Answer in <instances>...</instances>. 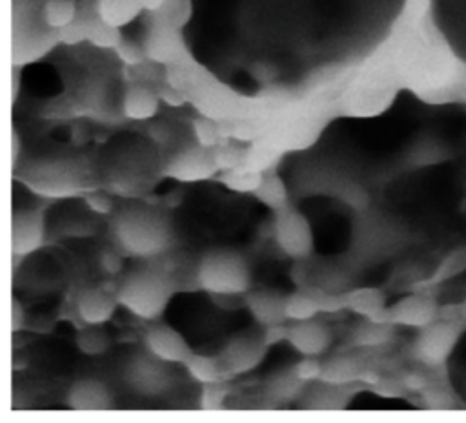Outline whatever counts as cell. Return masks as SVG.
I'll use <instances>...</instances> for the list:
<instances>
[{
	"instance_id": "cell-9",
	"label": "cell",
	"mask_w": 466,
	"mask_h": 423,
	"mask_svg": "<svg viewBox=\"0 0 466 423\" xmlns=\"http://www.w3.org/2000/svg\"><path fill=\"white\" fill-rule=\"evenodd\" d=\"M146 346L157 359L167 363H186L193 354L187 341L167 325L149 328L146 334Z\"/></svg>"
},
{
	"instance_id": "cell-7",
	"label": "cell",
	"mask_w": 466,
	"mask_h": 423,
	"mask_svg": "<svg viewBox=\"0 0 466 423\" xmlns=\"http://www.w3.org/2000/svg\"><path fill=\"white\" fill-rule=\"evenodd\" d=\"M275 241L286 255L293 259L308 257L313 250V233L308 219L291 206L277 210Z\"/></svg>"
},
{
	"instance_id": "cell-34",
	"label": "cell",
	"mask_w": 466,
	"mask_h": 423,
	"mask_svg": "<svg viewBox=\"0 0 466 423\" xmlns=\"http://www.w3.org/2000/svg\"><path fill=\"white\" fill-rule=\"evenodd\" d=\"M24 325V310L16 299H13V332H18Z\"/></svg>"
},
{
	"instance_id": "cell-15",
	"label": "cell",
	"mask_w": 466,
	"mask_h": 423,
	"mask_svg": "<svg viewBox=\"0 0 466 423\" xmlns=\"http://www.w3.org/2000/svg\"><path fill=\"white\" fill-rule=\"evenodd\" d=\"M284 299L280 294L271 292V290H257L246 295V304L253 317L264 325H277L280 323L286 314H284Z\"/></svg>"
},
{
	"instance_id": "cell-12",
	"label": "cell",
	"mask_w": 466,
	"mask_h": 423,
	"mask_svg": "<svg viewBox=\"0 0 466 423\" xmlns=\"http://www.w3.org/2000/svg\"><path fill=\"white\" fill-rule=\"evenodd\" d=\"M67 403L75 410H102L109 407L111 396L107 387L93 377L78 379L67 394Z\"/></svg>"
},
{
	"instance_id": "cell-31",
	"label": "cell",
	"mask_w": 466,
	"mask_h": 423,
	"mask_svg": "<svg viewBox=\"0 0 466 423\" xmlns=\"http://www.w3.org/2000/svg\"><path fill=\"white\" fill-rule=\"evenodd\" d=\"M288 334H289V328H286L282 323H277V325L266 326L262 339H264L266 346H269V345H275V343H279V341L288 339Z\"/></svg>"
},
{
	"instance_id": "cell-14",
	"label": "cell",
	"mask_w": 466,
	"mask_h": 423,
	"mask_svg": "<svg viewBox=\"0 0 466 423\" xmlns=\"http://www.w3.org/2000/svg\"><path fill=\"white\" fill-rule=\"evenodd\" d=\"M344 303L350 310L368 317L370 321H386V310H388L386 297L379 288H373V286L355 288L344 295Z\"/></svg>"
},
{
	"instance_id": "cell-3",
	"label": "cell",
	"mask_w": 466,
	"mask_h": 423,
	"mask_svg": "<svg viewBox=\"0 0 466 423\" xmlns=\"http://www.w3.org/2000/svg\"><path fill=\"white\" fill-rule=\"evenodd\" d=\"M169 294V283L164 275L151 268H140L126 275L116 297L138 317L153 319L164 310Z\"/></svg>"
},
{
	"instance_id": "cell-6",
	"label": "cell",
	"mask_w": 466,
	"mask_h": 423,
	"mask_svg": "<svg viewBox=\"0 0 466 423\" xmlns=\"http://www.w3.org/2000/svg\"><path fill=\"white\" fill-rule=\"evenodd\" d=\"M461 339V325L453 319H435L419 328L413 345L415 357L426 366H441L453 354Z\"/></svg>"
},
{
	"instance_id": "cell-22",
	"label": "cell",
	"mask_w": 466,
	"mask_h": 423,
	"mask_svg": "<svg viewBox=\"0 0 466 423\" xmlns=\"http://www.w3.org/2000/svg\"><path fill=\"white\" fill-rule=\"evenodd\" d=\"M76 345L84 354L96 356L109 346V337L98 325H87L76 334Z\"/></svg>"
},
{
	"instance_id": "cell-20",
	"label": "cell",
	"mask_w": 466,
	"mask_h": 423,
	"mask_svg": "<svg viewBox=\"0 0 466 423\" xmlns=\"http://www.w3.org/2000/svg\"><path fill=\"white\" fill-rule=\"evenodd\" d=\"M198 153H187L184 157H180L177 162L171 164V173L178 179H198V177H206L209 171H213L217 168V164H213L211 160L206 162L204 159L197 157Z\"/></svg>"
},
{
	"instance_id": "cell-17",
	"label": "cell",
	"mask_w": 466,
	"mask_h": 423,
	"mask_svg": "<svg viewBox=\"0 0 466 423\" xmlns=\"http://www.w3.org/2000/svg\"><path fill=\"white\" fill-rule=\"evenodd\" d=\"M320 312V304L317 299V290H297L284 299V314L293 321L313 319L315 314Z\"/></svg>"
},
{
	"instance_id": "cell-23",
	"label": "cell",
	"mask_w": 466,
	"mask_h": 423,
	"mask_svg": "<svg viewBox=\"0 0 466 423\" xmlns=\"http://www.w3.org/2000/svg\"><path fill=\"white\" fill-rule=\"evenodd\" d=\"M126 113L131 117V119H146V117H151L155 113V108H157V102L155 98L144 91V89H133L127 97H126Z\"/></svg>"
},
{
	"instance_id": "cell-19",
	"label": "cell",
	"mask_w": 466,
	"mask_h": 423,
	"mask_svg": "<svg viewBox=\"0 0 466 423\" xmlns=\"http://www.w3.org/2000/svg\"><path fill=\"white\" fill-rule=\"evenodd\" d=\"M186 368L197 381L208 385V383H218L222 377V365L218 359L209 356H198L191 354V357L186 361Z\"/></svg>"
},
{
	"instance_id": "cell-1",
	"label": "cell",
	"mask_w": 466,
	"mask_h": 423,
	"mask_svg": "<svg viewBox=\"0 0 466 423\" xmlns=\"http://www.w3.org/2000/svg\"><path fill=\"white\" fill-rule=\"evenodd\" d=\"M408 0H187L191 55L231 89L302 84L379 46Z\"/></svg>"
},
{
	"instance_id": "cell-21",
	"label": "cell",
	"mask_w": 466,
	"mask_h": 423,
	"mask_svg": "<svg viewBox=\"0 0 466 423\" xmlns=\"http://www.w3.org/2000/svg\"><path fill=\"white\" fill-rule=\"evenodd\" d=\"M255 195L262 202H266L268 206H271L275 210H282L284 206H288V202H286V188H284L282 181L277 175L262 177V182L255 190Z\"/></svg>"
},
{
	"instance_id": "cell-11",
	"label": "cell",
	"mask_w": 466,
	"mask_h": 423,
	"mask_svg": "<svg viewBox=\"0 0 466 423\" xmlns=\"http://www.w3.org/2000/svg\"><path fill=\"white\" fill-rule=\"evenodd\" d=\"M329 339L331 337L328 328L313 319L297 321L288 334V341L291 343V346L304 356H319L328 348Z\"/></svg>"
},
{
	"instance_id": "cell-32",
	"label": "cell",
	"mask_w": 466,
	"mask_h": 423,
	"mask_svg": "<svg viewBox=\"0 0 466 423\" xmlns=\"http://www.w3.org/2000/svg\"><path fill=\"white\" fill-rule=\"evenodd\" d=\"M100 264H102V268H104L107 273H116V272L120 270V266H122V261H120V257H118L116 253H113V252H104L102 257H100Z\"/></svg>"
},
{
	"instance_id": "cell-25",
	"label": "cell",
	"mask_w": 466,
	"mask_h": 423,
	"mask_svg": "<svg viewBox=\"0 0 466 423\" xmlns=\"http://www.w3.org/2000/svg\"><path fill=\"white\" fill-rule=\"evenodd\" d=\"M222 182H226L229 188L238 190V191H255L258 184L262 182V175L258 171H238V170H229L226 175L220 177Z\"/></svg>"
},
{
	"instance_id": "cell-30",
	"label": "cell",
	"mask_w": 466,
	"mask_h": 423,
	"mask_svg": "<svg viewBox=\"0 0 466 423\" xmlns=\"http://www.w3.org/2000/svg\"><path fill=\"white\" fill-rule=\"evenodd\" d=\"M86 204H87L95 213H102V215H106V213H109V212L113 210V201H111L107 195L100 193V191L87 193V195H86Z\"/></svg>"
},
{
	"instance_id": "cell-4",
	"label": "cell",
	"mask_w": 466,
	"mask_h": 423,
	"mask_svg": "<svg viewBox=\"0 0 466 423\" xmlns=\"http://www.w3.org/2000/svg\"><path fill=\"white\" fill-rule=\"evenodd\" d=\"M116 237L129 253L153 255L166 246L167 226L157 212L133 208L118 215Z\"/></svg>"
},
{
	"instance_id": "cell-2",
	"label": "cell",
	"mask_w": 466,
	"mask_h": 423,
	"mask_svg": "<svg viewBox=\"0 0 466 423\" xmlns=\"http://www.w3.org/2000/svg\"><path fill=\"white\" fill-rule=\"evenodd\" d=\"M197 279L198 284L211 294H242L249 286V268L244 257L235 250L213 248L200 259Z\"/></svg>"
},
{
	"instance_id": "cell-33",
	"label": "cell",
	"mask_w": 466,
	"mask_h": 423,
	"mask_svg": "<svg viewBox=\"0 0 466 423\" xmlns=\"http://www.w3.org/2000/svg\"><path fill=\"white\" fill-rule=\"evenodd\" d=\"M197 137H198L200 144L211 146V144L215 142V139H217V133H215V129H211L208 124H198V126H197Z\"/></svg>"
},
{
	"instance_id": "cell-10",
	"label": "cell",
	"mask_w": 466,
	"mask_h": 423,
	"mask_svg": "<svg viewBox=\"0 0 466 423\" xmlns=\"http://www.w3.org/2000/svg\"><path fill=\"white\" fill-rule=\"evenodd\" d=\"M116 299L102 286H89L78 295L76 312L86 325H102L113 315Z\"/></svg>"
},
{
	"instance_id": "cell-35",
	"label": "cell",
	"mask_w": 466,
	"mask_h": 423,
	"mask_svg": "<svg viewBox=\"0 0 466 423\" xmlns=\"http://www.w3.org/2000/svg\"><path fill=\"white\" fill-rule=\"evenodd\" d=\"M459 312H461V317H462V319H466V299H464V301H462V304L459 306Z\"/></svg>"
},
{
	"instance_id": "cell-16",
	"label": "cell",
	"mask_w": 466,
	"mask_h": 423,
	"mask_svg": "<svg viewBox=\"0 0 466 423\" xmlns=\"http://www.w3.org/2000/svg\"><path fill=\"white\" fill-rule=\"evenodd\" d=\"M264 346H266L264 339L255 341L251 335H238L228 345L224 361H226L228 368L233 372L249 370L253 365L258 363V359L264 352Z\"/></svg>"
},
{
	"instance_id": "cell-8",
	"label": "cell",
	"mask_w": 466,
	"mask_h": 423,
	"mask_svg": "<svg viewBox=\"0 0 466 423\" xmlns=\"http://www.w3.org/2000/svg\"><path fill=\"white\" fill-rule=\"evenodd\" d=\"M437 303L433 297L426 294H411L386 310V321L391 325L400 326H411V328H422L437 319Z\"/></svg>"
},
{
	"instance_id": "cell-29",
	"label": "cell",
	"mask_w": 466,
	"mask_h": 423,
	"mask_svg": "<svg viewBox=\"0 0 466 423\" xmlns=\"http://www.w3.org/2000/svg\"><path fill=\"white\" fill-rule=\"evenodd\" d=\"M224 397H226V388L224 387H218L217 383H208L202 390L200 405L206 410H213V408H218L222 405Z\"/></svg>"
},
{
	"instance_id": "cell-18",
	"label": "cell",
	"mask_w": 466,
	"mask_h": 423,
	"mask_svg": "<svg viewBox=\"0 0 466 423\" xmlns=\"http://www.w3.org/2000/svg\"><path fill=\"white\" fill-rule=\"evenodd\" d=\"M359 376H360V370L353 357L340 356V357H333V359L322 363L320 379H324L326 383L340 385V383H348Z\"/></svg>"
},
{
	"instance_id": "cell-24",
	"label": "cell",
	"mask_w": 466,
	"mask_h": 423,
	"mask_svg": "<svg viewBox=\"0 0 466 423\" xmlns=\"http://www.w3.org/2000/svg\"><path fill=\"white\" fill-rule=\"evenodd\" d=\"M391 323L386 321H370L368 326H362L357 335H355V343L360 346H375V345H382L390 339L391 334Z\"/></svg>"
},
{
	"instance_id": "cell-5",
	"label": "cell",
	"mask_w": 466,
	"mask_h": 423,
	"mask_svg": "<svg viewBox=\"0 0 466 423\" xmlns=\"http://www.w3.org/2000/svg\"><path fill=\"white\" fill-rule=\"evenodd\" d=\"M428 5L439 38L466 66V0H428Z\"/></svg>"
},
{
	"instance_id": "cell-13",
	"label": "cell",
	"mask_w": 466,
	"mask_h": 423,
	"mask_svg": "<svg viewBox=\"0 0 466 423\" xmlns=\"http://www.w3.org/2000/svg\"><path fill=\"white\" fill-rule=\"evenodd\" d=\"M44 241V222L38 213L13 215V252L27 253L36 250Z\"/></svg>"
},
{
	"instance_id": "cell-28",
	"label": "cell",
	"mask_w": 466,
	"mask_h": 423,
	"mask_svg": "<svg viewBox=\"0 0 466 423\" xmlns=\"http://www.w3.org/2000/svg\"><path fill=\"white\" fill-rule=\"evenodd\" d=\"M295 377L300 381H309V379H317L322 374V363L319 359H315V356H306L304 359H300L293 370Z\"/></svg>"
},
{
	"instance_id": "cell-26",
	"label": "cell",
	"mask_w": 466,
	"mask_h": 423,
	"mask_svg": "<svg viewBox=\"0 0 466 423\" xmlns=\"http://www.w3.org/2000/svg\"><path fill=\"white\" fill-rule=\"evenodd\" d=\"M29 86L38 91V93H55L56 86H58V78L55 75V71L47 66H36L29 69Z\"/></svg>"
},
{
	"instance_id": "cell-27",
	"label": "cell",
	"mask_w": 466,
	"mask_h": 423,
	"mask_svg": "<svg viewBox=\"0 0 466 423\" xmlns=\"http://www.w3.org/2000/svg\"><path fill=\"white\" fill-rule=\"evenodd\" d=\"M464 270H466V246L453 250V252L442 261L441 268L437 270L435 279H437V281L450 279V277H455L457 273H461V272H464Z\"/></svg>"
}]
</instances>
